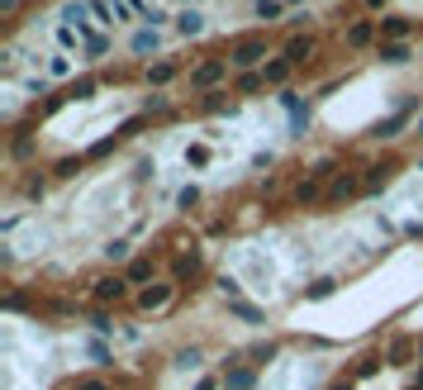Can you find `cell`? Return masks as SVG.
Masks as SVG:
<instances>
[{"instance_id": "obj_1", "label": "cell", "mask_w": 423, "mask_h": 390, "mask_svg": "<svg viewBox=\"0 0 423 390\" xmlns=\"http://www.w3.org/2000/svg\"><path fill=\"white\" fill-rule=\"evenodd\" d=\"M262 57H266V33H243V38L229 43V67H238V72L257 67Z\"/></svg>"}, {"instance_id": "obj_5", "label": "cell", "mask_w": 423, "mask_h": 390, "mask_svg": "<svg viewBox=\"0 0 423 390\" xmlns=\"http://www.w3.org/2000/svg\"><path fill=\"white\" fill-rule=\"evenodd\" d=\"M309 57H314V38H309V33H295L291 43H286V62L300 67V62H309Z\"/></svg>"}, {"instance_id": "obj_20", "label": "cell", "mask_w": 423, "mask_h": 390, "mask_svg": "<svg viewBox=\"0 0 423 390\" xmlns=\"http://www.w3.org/2000/svg\"><path fill=\"white\" fill-rule=\"evenodd\" d=\"M252 386V376H247V371H233V376H229V390H247Z\"/></svg>"}, {"instance_id": "obj_24", "label": "cell", "mask_w": 423, "mask_h": 390, "mask_svg": "<svg viewBox=\"0 0 423 390\" xmlns=\"http://www.w3.org/2000/svg\"><path fill=\"white\" fill-rule=\"evenodd\" d=\"M367 5H371V10H376V5H385V0H367Z\"/></svg>"}, {"instance_id": "obj_21", "label": "cell", "mask_w": 423, "mask_h": 390, "mask_svg": "<svg viewBox=\"0 0 423 390\" xmlns=\"http://www.w3.org/2000/svg\"><path fill=\"white\" fill-rule=\"evenodd\" d=\"M133 48H138V52H148V48H157V33H138V38H133Z\"/></svg>"}, {"instance_id": "obj_13", "label": "cell", "mask_w": 423, "mask_h": 390, "mask_svg": "<svg viewBox=\"0 0 423 390\" xmlns=\"http://www.w3.org/2000/svg\"><path fill=\"white\" fill-rule=\"evenodd\" d=\"M390 181V167H371L367 177H362V186H385Z\"/></svg>"}, {"instance_id": "obj_18", "label": "cell", "mask_w": 423, "mask_h": 390, "mask_svg": "<svg viewBox=\"0 0 423 390\" xmlns=\"http://www.w3.org/2000/svg\"><path fill=\"white\" fill-rule=\"evenodd\" d=\"M262 81H266V77H252V72H243V77H238V91H243V96H247V91H257Z\"/></svg>"}, {"instance_id": "obj_22", "label": "cell", "mask_w": 423, "mask_h": 390, "mask_svg": "<svg viewBox=\"0 0 423 390\" xmlns=\"http://www.w3.org/2000/svg\"><path fill=\"white\" fill-rule=\"evenodd\" d=\"M77 390H109V386H105V381H100V376H91V381H81Z\"/></svg>"}, {"instance_id": "obj_15", "label": "cell", "mask_w": 423, "mask_h": 390, "mask_svg": "<svg viewBox=\"0 0 423 390\" xmlns=\"http://www.w3.org/2000/svg\"><path fill=\"white\" fill-rule=\"evenodd\" d=\"M380 57H385V62H404V57H409V48H404V43H385V48H380Z\"/></svg>"}, {"instance_id": "obj_6", "label": "cell", "mask_w": 423, "mask_h": 390, "mask_svg": "<svg viewBox=\"0 0 423 390\" xmlns=\"http://www.w3.org/2000/svg\"><path fill=\"white\" fill-rule=\"evenodd\" d=\"M371 38H376V20H357V24H352V29L343 33V43H347V48H367Z\"/></svg>"}, {"instance_id": "obj_19", "label": "cell", "mask_w": 423, "mask_h": 390, "mask_svg": "<svg viewBox=\"0 0 423 390\" xmlns=\"http://www.w3.org/2000/svg\"><path fill=\"white\" fill-rule=\"evenodd\" d=\"M181 29H185V33H200V15H195V10H185V15H181Z\"/></svg>"}, {"instance_id": "obj_26", "label": "cell", "mask_w": 423, "mask_h": 390, "mask_svg": "<svg viewBox=\"0 0 423 390\" xmlns=\"http://www.w3.org/2000/svg\"><path fill=\"white\" fill-rule=\"evenodd\" d=\"M419 133H423V119H419Z\"/></svg>"}, {"instance_id": "obj_12", "label": "cell", "mask_w": 423, "mask_h": 390, "mask_svg": "<svg viewBox=\"0 0 423 390\" xmlns=\"http://www.w3.org/2000/svg\"><path fill=\"white\" fill-rule=\"evenodd\" d=\"M148 276H153V262H143V257L129 262V281H133V286H138V281H148Z\"/></svg>"}, {"instance_id": "obj_9", "label": "cell", "mask_w": 423, "mask_h": 390, "mask_svg": "<svg viewBox=\"0 0 423 390\" xmlns=\"http://www.w3.org/2000/svg\"><path fill=\"white\" fill-rule=\"evenodd\" d=\"M171 300V286H148V290H138V305L143 310H162Z\"/></svg>"}, {"instance_id": "obj_25", "label": "cell", "mask_w": 423, "mask_h": 390, "mask_svg": "<svg viewBox=\"0 0 423 390\" xmlns=\"http://www.w3.org/2000/svg\"><path fill=\"white\" fill-rule=\"evenodd\" d=\"M419 357H423V343H419Z\"/></svg>"}, {"instance_id": "obj_4", "label": "cell", "mask_w": 423, "mask_h": 390, "mask_svg": "<svg viewBox=\"0 0 423 390\" xmlns=\"http://www.w3.org/2000/svg\"><path fill=\"white\" fill-rule=\"evenodd\" d=\"M357 190H362V177L343 172V177H333V181H328V195H323V200H352Z\"/></svg>"}, {"instance_id": "obj_16", "label": "cell", "mask_w": 423, "mask_h": 390, "mask_svg": "<svg viewBox=\"0 0 423 390\" xmlns=\"http://www.w3.org/2000/svg\"><path fill=\"white\" fill-rule=\"evenodd\" d=\"M404 119H409V114H395V119H385V124H380V129H376V133H380V138H395V129H399V124H404Z\"/></svg>"}, {"instance_id": "obj_17", "label": "cell", "mask_w": 423, "mask_h": 390, "mask_svg": "<svg viewBox=\"0 0 423 390\" xmlns=\"http://www.w3.org/2000/svg\"><path fill=\"white\" fill-rule=\"evenodd\" d=\"M190 271H200V257H195V253H190V257H181V262H176V276H190Z\"/></svg>"}, {"instance_id": "obj_8", "label": "cell", "mask_w": 423, "mask_h": 390, "mask_svg": "<svg viewBox=\"0 0 423 390\" xmlns=\"http://www.w3.org/2000/svg\"><path fill=\"white\" fill-rule=\"evenodd\" d=\"M323 195H328V190H323V181H318V177H309V181L295 186V200H300V205H314V200H323Z\"/></svg>"}, {"instance_id": "obj_7", "label": "cell", "mask_w": 423, "mask_h": 390, "mask_svg": "<svg viewBox=\"0 0 423 390\" xmlns=\"http://www.w3.org/2000/svg\"><path fill=\"white\" fill-rule=\"evenodd\" d=\"M414 352H419V343H414V338H390V352H385V362H390V366H404L409 357H414Z\"/></svg>"}, {"instance_id": "obj_2", "label": "cell", "mask_w": 423, "mask_h": 390, "mask_svg": "<svg viewBox=\"0 0 423 390\" xmlns=\"http://www.w3.org/2000/svg\"><path fill=\"white\" fill-rule=\"evenodd\" d=\"M91 295H95V305H119L129 295V276H100L91 286Z\"/></svg>"}, {"instance_id": "obj_10", "label": "cell", "mask_w": 423, "mask_h": 390, "mask_svg": "<svg viewBox=\"0 0 423 390\" xmlns=\"http://www.w3.org/2000/svg\"><path fill=\"white\" fill-rule=\"evenodd\" d=\"M291 72H295L291 62H286V57H276V62H266L262 77H266V86H286V81H291Z\"/></svg>"}, {"instance_id": "obj_14", "label": "cell", "mask_w": 423, "mask_h": 390, "mask_svg": "<svg viewBox=\"0 0 423 390\" xmlns=\"http://www.w3.org/2000/svg\"><path fill=\"white\" fill-rule=\"evenodd\" d=\"M171 77H176V67H171V62H162V67H153V72H148V81H157V86H167Z\"/></svg>"}, {"instance_id": "obj_23", "label": "cell", "mask_w": 423, "mask_h": 390, "mask_svg": "<svg viewBox=\"0 0 423 390\" xmlns=\"http://www.w3.org/2000/svg\"><path fill=\"white\" fill-rule=\"evenodd\" d=\"M15 5H20V0H0V15H15Z\"/></svg>"}, {"instance_id": "obj_11", "label": "cell", "mask_w": 423, "mask_h": 390, "mask_svg": "<svg viewBox=\"0 0 423 390\" xmlns=\"http://www.w3.org/2000/svg\"><path fill=\"white\" fill-rule=\"evenodd\" d=\"M404 33H409V20H385V24H380V38H404Z\"/></svg>"}, {"instance_id": "obj_3", "label": "cell", "mask_w": 423, "mask_h": 390, "mask_svg": "<svg viewBox=\"0 0 423 390\" xmlns=\"http://www.w3.org/2000/svg\"><path fill=\"white\" fill-rule=\"evenodd\" d=\"M224 72H229V62H224V57H210V62H200V67L190 72V86H214Z\"/></svg>"}]
</instances>
